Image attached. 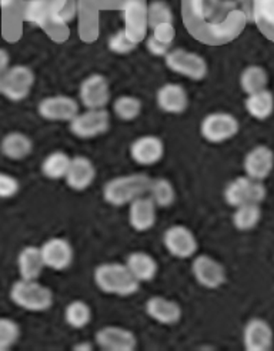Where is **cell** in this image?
I'll use <instances>...</instances> for the list:
<instances>
[{"mask_svg": "<svg viewBox=\"0 0 274 351\" xmlns=\"http://www.w3.org/2000/svg\"><path fill=\"white\" fill-rule=\"evenodd\" d=\"M245 348L247 351H267L273 348V330L267 322L251 319L243 332Z\"/></svg>", "mask_w": 274, "mask_h": 351, "instance_id": "cb8c5ba5", "label": "cell"}, {"mask_svg": "<svg viewBox=\"0 0 274 351\" xmlns=\"http://www.w3.org/2000/svg\"><path fill=\"white\" fill-rule=\"evenodd\" d=\"M253 21L274 29V0H257Z\"/></svg>", "mask_w": 274, "mask_h": 351, "instance_id": "ab89813d", "label": "cell"}, {"mask_svg": "<svg viewBox=\"0 0 274 351\" xmlns=\"http://www.w3.org/2000/svg\"><path fill=\"white\" fill-rule=\"evenodd\" d=\"M43 265L47 269L63 271L72 266L75 252L72 244L63 237H51L40 245Z\"/></svg>", "mask_w": 274, "mask_h": 351, "instance_id": "8fae6325", "label": "cell"}, {"mask_svg": "<svg viewBox=\"0 0 274 351\" xmlns=\"http://www.w3.org/2000/svg\"><path fill=\"white\" fill-rule=\"evenodd\" d=\"M139 43L140 42H137L126 29H120L113 34V36H110L108 46L109 50L116 55H127L132 53V51L139 46Z\"/></svg>", "mask_w": 274, "mask_h": 351, "instance_id": "74e56055", "label": "cell"}, {"mask_svg": "<svg viewBox=\"0 0 274 351\" xmlns=\"http://www.w3.org/2000/svg\"><path fill=\"white\" fill-rule=\"evenodd\" d=\"M10 300L30 313H43L53 306V293L38 280H17L10 289Z\"/></svg>", "mask_w": 274, "mask_h": 351, "instance_id": "3957f363", "label": "cell"}, {"mask_svg": "<svg viewBox=\"0 0 274 351\" xmlns=\"http://www.w3.org/2000/svg\"><path fill=\"white\" fill-rule=\"evenodd\" d=\"M93 280L100 291L120 297L133 295L140 289V282H137L123 263H103L96 267Z\"/></svg>", "mask_w": 274, "mask_h": 351, "instance_id": "7a4b0ae2", "label": "cell"}, {"mask_svg": "<svg viewBox=\"0 0 274 351\" xmlns=\"http://www.w3.org/2000/svg\"><path fill=\"white\" fill-rule=\"evenodd\" d=\"M147 196L156 204L158 208H169L175 204L176 190L173 183L166 178L151 179Z\"/></svg>", "mask_w": 274, "mask_h": 351, "instance_id": "f546056e", "label": "cell"}, {"mask_svg": "<svg viewBox=\"0 0 274 351\" xmlns=\"http://www.w3.org/2000/svg\"><path fill=\"white\" fill-rule=\"evenodd\" d=\"M33 152L32 138L22 132H10L5 134L0 142V153L9 160L21 162L29 157Z\"/></svg>", "mask_w": 274, "mask_h": 351, "instance_id": "d4e9b609", "label": "cell"}, {"mask_svg": "<svg viewBox=\"0 0 274 351\" xmlns=\"http://www.w3.org/2000/svg\"><path fill=\"white\" fill-rule=\"evenodd\" d=\"M71 162H72V157L62 150L50 153L42 162V166H40L42 174L50 180L64 179L68 166H71Z\"/></svg>", "mask_w": 274, "mask_h": 351, "instance_id": "f1b7e54d", "label": "cell"}, {"mask_svg": "<svg viewBox=\"0 0 274 351\" xmlns=\"http://www.w3.org/2000/svg\"><path fill=\"white\" fill-rule=\"evenodd\" d=\"M158 220V207L145 195L129 204V224L137 233L151 230Z\"/></svg>", "mask_w": 274, "mask_h": 351, "instance_id": "ac0fdd59", "label": "cell"}, {"mask_svg": "<svg viewBox=\"0 0 274 351\" xmlns=\"http://www.w3.org/2000/svg\"><path fill=\"white\" fill-rule=\"evenodd\" d=\"M132 160L139 166H154L162 162L164 156V143L159 136L145 134L137 137L130 145Z\"/></svg>", "mask_w": 274, "mask_h": 351, "instance_id": "2e32d148", "label": "cell"}, {"mask_svg": "<svg viewBox=\"0 0 274 351\" xmlns=\"http://www.w3.org/2000/svg\"><path fill=\"white\" fill-rule=\"evenodd\" d=\"M245 108L253 119L266 120L274 112V95L267 89L247 95Z\"/></svg>", "mask_w": 274, "mask_h": 351, "instance_id": "83f0119b", "label": "cell"}, {"mask_svg": "<svg viewBox=\"0 0 274 351\" xmlns=\"http://www.w3.org/2000/svg\"><path fill=\"white\" fill-rule=\"evenodd\" d=\"M260 219H262L260 204L246 203L236 207V212L233 215V224L240 232H249L259 224Z\"/></svg>", "mask_w": 274, "mask_h": 351, "instance_id": "d6a6232c", "label": "cell"}, {"mask_svg": "<svg viewBox=\"0 0 274 351\" xmlns=\"http://www.w3.org/2000/svg\"><path fill=\"white\" fill-rule=\"evenodd\" d=\"M145 43H146V49H147L149 53L153 55V56H156V58H164L171 50L170 46H166L160 42H158L156 39H153L150 34H149V36H146Z\"/></svg>", "mask_w": 274, "mask_h": 351, "instance_id": "7bdbcfd3", "label": "cell"}, {"mask_svg": "<svg viewBox=\"0 0 274 351\" xmlns=\"http://www.w3.org/2000/svg\"><path fill=\"white\" fill-rule=\"evenodd\" d=\"M21 339V327L9 317H0V351L10 350Z\"/></svg>", "mask_w": 274, "mask_h": 351, "instance_id": "f35d334b", "label": "cell"}, {"mask_svg": "<svg viewBox=\"0 0 274 351\" xmlns=\"http://www.w3.org/2000/svg\"><path fill=\"white\" fill-rule=\"evenodd\" d=\"M50 23L63 27L77 14V0H49Z\"/></svg>", "mask_w": 274, "mask_h": 351, "instance_id": "1f68e13d", "label": "cell"}, {"mask_svg": "<svg viewBox=\"0 0 274 351\" xmlns=\"http://www.w3.org/2000/svg\"><path fill=\"white\" fill-rule=\"evenodd\" d=\"M36 82L34 72L25 64H14L8 69L2 83H0V93L12 101L25 100Z\"/></svg>", "mask_w": 274, "mask_h": 351, "instance_id": "52a82bcc", "label": "cell"}, {"mask_svg": "<svg viewBox=\"0 0 274 351\" xmlns=\"http://www.w3.org/2000/svg\"><path fill=\"white\" fill-rule=\"evenodd\" d=\"M96 179V167L86 156L72 157L71 166L66 173V186L75 191L88 190Z\"/></svg>", "mask_w": 274, "mask_h": 351, "instance_id": "d6986e66", "label": "cell"}, {"mask_svg": "<svg viewBox=\"0 0 274 351\" xmlns=\"http://www.w3.org/2000/svg\"><path fill=\"white\" fill-rule=\"evenodd\" d=\"M150 36L156 39L158 42L166 45V46H173L176 39V27L173 23H163L159 26H154L150 29Z\"/></svg>", "mask_w": 274, "mask_h": 351, "instance_id": "60d3db41", "label": "cell"}, {"mask_svg": "<svg viewBox=\"0 0 274 351\" xmlns=\"http://www.w3.org/2000/svg\"><path fill=\"white\" fill-rule=\"evenodd\" d=\"M23 19L34 26L46 29L50 23L49 0H27L23 9Z\"/></svg>", "mask_w": 274, "mask_h": 351, "instance_id": "e575fe53", "label": "cell"}, {"mask_svg": "<svg viewBox=\"0 0 274 351\" xmlns=\"http://www.w3.org/2000/svg\"><path fill=\"white\" fill-rule=\"evenodd\" d=\"M126 267L140 283L151 282L159 271L158 261L146 252H133L126 258Z\"/></svg>", "mask_w": 274, "mask_h": 351, "instance_id": "484cf974", "label": "cell"}, {"mask_svg": "<svg viewBox=\"0 0 274 351\" xmlns=\"http://www.w3.org/2000/svg\"><path fill=\"white\" fill-rule=\"evenodd\" d=\"M146 313L150 319L163 326H175L182 320V307L179 303L162 295H153L146 302Z\"/></svg>", "mask_w": 274, "mask_h": 351, "instance_id": "7402d4cb", "label": "cell"}, {"mask_svg": "<svg viewBox=\"0 0 274 351\" xmlns=\"http://www.w3.org/2000/svg\"><path fill=\"white\" fill-rule=\"evenodd\" d=\"M73 350H75V351H92V350H93V346H92V343H89V341H82L80 344H76V346L73 347Z\"/></svg>", "mask_w": 274, "mask_h": 351, "instance_id": "bcb514c9", "label": "cell"}, {"mask_svg": "<svg viewBox=\"0 0 274 351\" xmlns=\"http://www.w3.org/2000/svg\"><path fill=\"white\" fill-rule=\"evenodd\" d=\"M21 184L19 180L8 173L0 171V199H12L17 195Z\"/></svg>", "mask_w": 274, "mask_h": 351, "instance_id": "b9f144b4", "label": "cell"}, {"mask_svg": "<svg viewBox=\"0 0 274 351\" xmlns=\"http://www.w3.org/2000/svg\"><path fill=\"white\" fill-rule=\"evenodd\" d=\"M110 129V114L106 109H88L68 121V130L77 138H95Z\"/></svg>", "mask_w": 274, "mask_h": 351, "instance_id": "5b68a950", "label": "cell"}, {"mask_svg": "<svg viewBox=\"0 0 274 351\" xmlns=\"http://www.w3.org/2000/svg\"><path fill=\"white\" fill-rule=\"evenodd\" d=\"M151 178L145 173L117 176L103 186V200L113 207L130 204L137 197L147 195Z\"/></svg>", "mask_w": 274, "mask_h": 351, "instance_id": "6da1fadb", "label": "cell"}, {"mask_svg": "<svg viewBox=\"0 0 274 351\" xmlns=\"http://www.w3.org/2000/svg\"><path fill=\"white\" fill-rule=\"evenodd\" d=\"M246 22V14L238 8H234L225 17H221L220 21L206 25V32H208L214 42L223 43L234 39L243 30Z\"/></svg>", "mask_w": 274, "mask_h": 351, "instance_id": "e0dca14e", "label": "cell"}, {"mask_svg": "<svg viewBox=\"0 0 274 351\" xmlns=\"http://www.w3.org/2000/svg\"><path fill=\"white\" fill-rule=\"evenodd\" d=\"M164 63L171 72L195 82L208 76L209 66L199 53L186 49H171L164 56Z\"/></svg>", "mask_w": 274, "mask_h": 351, "instance_id": "277c9868", "label": "cell"}, {"mask_svg": "<svg viewBox=\"0 0 274 351\" xmlns=\"http://www.w3.org/2000/svg\"><path fill=\"white\" fill-rule=\"evenodd\" d=\"M234 8H237L236 2L229 0H188V10L192 16L206 25L220 21Z\"/></svg>", "mask_w": 274, "mask_h": 351, "instance_id": "44dd1931", "label": "cell"}, {"mask_svg": "<svg viewBox=\"0 0 274 351\" xmlns=\"http://www.w3.org/2000/svg\"><path fill=\"white\" fill-rule=\"evenodd\" d=\"M163 244L169 254L176 258L195 257L199 249L195 233L183 224L170 226L163 234Z\"/></svg>", "mask_w": 274, "mask_h": 351, "instance_id": "9c48e42d", "label": "cell"}, {"mask_svg": "<svg viewBox=\"0 0 274 351\" xmlns=\"http://www.w3.org/2000/svg\"><path fill=\"white\" fill-rule=\"evenodd\" d=\"M149 29L163 23H173V10L164 0H153L147 5Z\"/></svg>", "mask_w": 274, "mask_h": 351, "instance_id": "8d00e7d4", "label": "cell"}, {"mask_svg": "<svg viewBox=\"0 0 274 351\" xmlns=\"http://www.w3.org/2000/svg\"><path fill=\"white\" fill-rule=\"evenodd\" d=\"M240 130L238 120L226 112H214L201 120L200 134L209 143H223L233 138Z\"/></svg>", "mask_w": 274, "mask_h": 351, "instance_id": "8992f818", "label": "cell"}, {"mask_svg": "<svg viewBox=\"0 0 274 351\" xmlns=\"http://www.w3.org/2000/svg\"><path fill=\"white\" fill-rule=\"evenodd\" d=\"M14 3V0H0V9L2 10H8L9 8H12Z\"/></svg>", "mask_w": 274, "mask_h": 351, "instance_id": "7dc6e473", "label": "cell"}, {"mask_svg": "<svg viewBox=\"0 0 274 351\" xmlns=\"http://www.w3.org/2000/svg\"><path fill=\"white\" fill-rule=\"evenodd\" d=\"M93 317L90 306L83 300H73L64 308V322L72 328H84Z\"/></svg>", "mask_w": 274, "mask_h": 351, "instance_id": "836d02e7", "label": "cell"}, {"mask_svg": "<svg viewBox=\"0 0 274 351\" xmlns=\"http://www.w3.org/2000/svg\"><path fill=\"white\" fill-rule=\"evenodd\" d=\"M243 166L247 178L263 182L274 167V153L267 146H256L246 154Z\"/></svg>", "mask_w": 274, "mask_h": 351, "instance_id": "ffe728a7", "label": "cell"}, {"mask_svg": "<svg viewBox=\"0 0 274 351\" xmlns=\"http://www.w3.org/2000/svg\"><path fill=\"white\" fill-rule=\"evenodd\" d=\"M80 112L76 99L64 95L49 96L39 101L38 113L49 121H71Z\"/></svg>", "mask_w": 274, "mask_h": 351, "instance_id": "7c38bea8", "label": "cell"}, {"mask_svg": "<svg viewBox=\"0 0 274 351\" xmlns=\"http://www.w3.org/2000/svg\"><path fill=\"white\" fill-rule=\"evenodd\" d=\"M192 273L196 278V282L204 289L214 290L226 283L225 267L210 256L200 254L195 257L192 263Z\"/></svg>", "mask_w": 274, "mask_h": 351, "instance_id": "9a60e30c", "label": "cell"}, {"mask_svg": "<svg viewBox=\"0 0 274 351\" xmlns=\"http://www.w3.org/2000/svg\"><path fill=\"white\" fill-rule=\"evenodd\" d=\"M79 99L86 109H106L112 99L108 79L100 73L86 77L79 87Z\"/></svg>", "mask_w": 274, "mask_h": 351, "instance_id": "30bf717a", "label": "cell"}, {"mask_svg": "<svg viewBox=\"0 0 274 351\" xmlns=\"http://www.w3.org/2000/svg\"><path fill=\"white\" fill-rule=\"evenodd\" d=\"M17 269H19L21 278L38 280L45 269L40 247H36V245L23 247L17 256Z\"/></svg>", "mask_w": 274, "mask_h": 351, "instance_id": "4316f807", "label": "cell"}, {"mask_svg": "<svg viewBox=\"0 0 274 351\" xmlns=\"http://www.w3.org/2000/svg\"><path fill=\"white\" fill-rule=\"evenodd\" d=\"M95 343L105 351H133L137 348V337L129 328L119 326H106L96 331Z\"/></svg>", "mask_w": 274, "mask_h": 351, "instance_id": "4fadbf2b", "label": "cell"}, {"mask_svg": "<svg viewBox=\"0 0 274 351\" xmlns=\"http://www.w3.org/2000/svg\"><path fill=\"white\" fill-rule=\"evenodd\" d=\"M143 104L142 100L136 96L122 95L113 101V112L116 117L123 121L136 120L142 114Z\"/></svg>", "mask_w": 274, "mask_h": 351, "instance_id": "d590c367", "label": "cell"}, {"mask_svg": "<svg viewBox=\"0 0 274 351\" xmlns=\"http://www.w3.org/2000/svg\"><path fill=\"white\" fill-rule=\"evenodd\" d=\"M269 83V76L266 69L259 64L247 66L242 75H240V87L246 95H251L266 89Z\"/></svg>", "mask_w": 274, "mask_h": 351, "instance_id": "4dcf8cb0", "label": "cell"}, {"mask_svg": "<svg viewBox=\"0 0 274 351\" xmlns=\"http://www.w3.org/2000/svg\"><path fill=\"white\" fill-rule=\"evenodd\" d=\"M125 27L137 42H143L149 32L147 3L145 0H125L120 8Z\"/></svg>", "mask_w": 274, "mask_h": 351, "instance_id": "5bb4252c", "label": "cell"}, {"mask_svg": "<svg viewBox=\"0 0 274 351\" xmlns=\"http://www.w3.org/2000/svg\"><path fill=\"white\" fill-rule=\"evenodd\" d=\"M267 196L264 184L259 180H253L247 176L236 178L232 180L225 190V200L232 207H238L246 203L260 204Z\"/></svg>", "mask_w": 274, "mask_h": 351, "instance_id": "ba28073f", "label": "cell"}, {"mask_svg": "<svg viewBox=\"0 0 274 351\" xmlns=\"http://www.w3.org/2000/svg\"><path fill=\"white\" fill-rule=\"evenodd\" d=\"M156 103L164 113L182 114L188 108V96L182 84L166 83L156 93Z\"/></svg>", "mask_w": 274, "mask_h": 351, "instance_id": "603a6c76", "label": "cell"}, {"mask_svg": "<svg viewBox=\"0 0 274 351\" xmlns=\"http://www.w3.org/2000/svg\"><path fill=\"white\" fill-rule=\"evenodd\" d=\"M256 3H257V0H236V5H238V9L246 14L247 21L253 19Z\"/></svg>", "mask_w": 274, "mask_h": 351, "instance_id": "ee69618b", "label": "cell"}, {"mask_svg": "<svg viewBox=\"0 0 274 351\" xmlns=\"http://www.w3.org/2000/svg\"><path fill=\"white\" fill-rule=\"evenodd\" d=\"M10 58L9 53L5 49H0V83H2V79L5 73L8 72V69L10 67Z\"/></svg>", "mask_w": 274, "mask_h": 351, "instance_id": "f6af8a7d", "label": "cell"}]
</instances>
